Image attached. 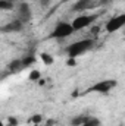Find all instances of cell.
Instances as JSON below:
<instances>
[{"instance_id":"18","label":"cell","mask_w":125,"mask_h":126,"mask_svg":"<svg viewBox=\"0 0 125 126\" xmlns=\"http://www.w3.org/2000/svg\"><path fill=\"white\" fill-rule=\"evenodd\" d=\"M68 66H75V59H72V57H69L68 59V63H66Z\"/></svg>"},{"instance_id":"11","label":"cell","mask_w":125,"mask_h":126,"mask_svg":"<svg viewBox=\"0 0 125 126\" xmlns=\"http://www.w3.org/2000/svg\"><path fill=\"white\" fill-rule=\"evenodd\" d=\"M88 119V116H85V114H81V116H77V117H74L72 119V125L74 126H81L85 120Z\"/></svg>"},{"instance_id":"12","label":"cell","mask_w":125,"mask_h":126,"mask_svg":"<svg viewBox=\"0 0 125 126\" xmlns=\"http://www.w3.org/2000/svg\"><path fill=\"white\" fill-rule=\"evenodd\" d=\"M81 126H100V122H99V119H96V117H90V116H88V119H87Z\"/></svg>"},{"instance_id":"2","label":"cell","mask_w":125,"mask_h":126,"mask_svg":"<svg viewBox=\"0 0 125 126\" xmlns=\"http://www.w3.org/2000/svg\"><path fill=\"white\" fill-rule=\"evenodd\" d=\"M72 34H74V28H72V25L69 22H59L55 27V30L52 31L50 38H59V40H62V38H66V37H71Z\"/></svg>"},{"instance_id":"14","label":"cell","mask_w":125,"mask_h":126,"mask_svg":"<svg viewBox=\"0 0 125 126\" xmlns=\"http://www.w3.org/2000/svg\"><path fill=\"white\" fill-rule=\"evenodd\" d=\"M28 122H30V123H34V125H38V123L43 122V116H41V114H34V116H31V117L28 119Z\"/></svg>"},{"instance_id":"21","label":"cell","mask_w":125,"mask_h":126,"mask_svg":"<svg viewBox=\"0 0 125 126\" xmlns=\"http://www.w3.org/2000/svg\"><path fill=\"white\" fill-rule=\"evenodd\" d=\"M0 126H4V125H3V122H1V120H0Z\"/></svg>"},{"instance_id":"15","label":"cell","mask_w":125,"mask_h":126,"mask_svg":"<svg viewBox=\"0 0 125 126\" xmlns=\"http://www.w3.org/2000/svg\"><path fill=\"white\" fill-rule=\"evenodd\" d=\"M41 60H43V63L44 64H52L53 63V57L50 56V54H47V53H41Z\"/></svg>"},{"instance_id":"17","label":"cell","mask_w":125,"mask_h":126,"mask_svg":"<svg viewBox=\"0 0 125 126\" xmlns=\"http://www.w3.org/2000/svg\"><path fill=\"white\" fill-rule=\"evenodd\" d=\"M7 122H9V126H16L18 125V120L15 117H7Z\"/></svg>"},{"instance_id":"16","label":"cell","mask_w":125,"mask_h":126,"mask_svg":"<svg viewBox=\"0 0 125 126\" xmlns=\"http://www.w3.org/2000/svg\"><path fill=\"white\" fill-rule=\"evenodd\" d=\"M30 79L31 81H38L40 79V72L38 70H31L30 72Z\"/></svg>"},{"instance_id":"9","label":"cell","mask_w":125,"mask_h":126,"mask_svg":"<svg viewBox=\"0 0 125 126\" xmlns=\"http://www.w3.org/2000/svg\"><path fill=\"white\" fill-rule=\"evenodd\" d=\"M22 69H25V67H24V64H22V60H21V59L12 60V62L9 63V66H7V70H9L10 73H18V72H21Z\"/></svg>"},{"instance_id":"19","label":"cell","mask_w":125,"mask_h":126,"mask_svg":"<svg viewBox=\"0 0 125 126\" xmlns=\"http://www.w3.org/2000/svg\"><path fill=\"white\" fill-rule=\"evenodd\" d=\"M49 3H50V0H41V4L43 6H49Z\"/></svg>"},{"instance_id":"1","label":"cell","mask_w":125,"mask_h":126,"mask_svg":"<svg viewBox=\"0 0 125 126\" xmlns=\"http://www.w3.org/2000/svg\"><path fill=\"white\" fill-rule=\"evenodd\" d=\"M93 47H94L93 40H78V41H75V43H72L66 47V54H68V57L77 59L78 56H83L87 51H90Z\"/></svg>"},{"instance_id":"6","label":"cell","mask_w":125,"mask_h":126,"mask_svg":"<svg viewBox=\"0 0 125 126\" xmlns=\"http://www.w3.org/2000/svg\"><path fill=\"white\" fill-rule=\"evenodd\" d=\"M124 25H125V15H118V16H113V18H110L107 21L106 31L107 32H116V31H119Z\"/></svg>"},{"instance_id":"8","label":"cell","mask_w":125,"mask_h":126,"mask_svg":"<svg viewBox=\"0 0 125 126\" xmlns=\"http://www.w3.org/2000/svg\"><path fill=\"white\" fill-rule=\"evenodd\" d=\"M91 3H93V0H78V1L74 4L72 10H74V12H83V10H87V9H90Z\"/></svg>"},{"instance_id":"22","label":"cell","mask_w":125,"mask_h":126,"mask_svg":"<svg viewBox=\"0 0 125 126\" xmlns=\"http://www.w3.org/2000/svg\"><path fill=\"white\" fill-rule=\"evenodd\" d=\"M62 1H69V0H62Z\"/></svg>"},{"instance_id":"5","label":"cell","mask_w":125,"mask_h":126,"mask_svg":"<svg viewBox=\"0 0 125 126\" xmlns=\"http://www.w3.org/2000/svg\"><path fill=\"white\" fill-rule=\"evenodd\" d=\"M116 87V81H102L94 84L91 88H88L87 93H100V94H107Z\"/></svg>"},{"instance_id":"4","label":"cell","mask_w":125,"mask_h":126,"mask_svg":"<svg viewBox=\"0 0 125 126\" xmlns=\"http://www.w3.org/2000/svg\"><path fill=\"white\" fill-rule=\"evenodd\" d=\"M31 18H32V10L30 7V4L25 3V1H21L16 6V19L25 25L27 22L31 21Z\"/></svg>"},{"instance_id":"13","label":"cell","mask_w":125,"mask_h":126,"mask_svg":"<svg viewBox=\"0 0 125 126\" xmlns=\"http://www.w3.org/2000/svg\"><path fill=\"white\" fill-rule=\"evenodd\" d=\"M21 60H22L24 67H28V66H31L32 63H35V57H34V56H27V57H24V59H21Z\"/></svg>"},{"instance_id":"7","label":"cell","mask_w":125,"mask_h":126,"mask_svg":"<svg viewBox=\"0 0 125 126\" xmlns=\"http://www.w3.org/2000/svg\"><path fill=\"white\" fill-rule=\"evenodd\" d=\"M22 30H24V24L19 22L18 19H13L9 24L0 27V32H7V34H10V32H21Z\"/></svg>"},{"instance_id":"10","label":"cell","mask_w":125,"mask_h":126,"mask_svg":"<svg viewBox=\"0 0 125 126\" xmlns=\"http://www.w3.org/2000/svg\"><path fill=\"white\" fill-rule=\"evenodd\" d=\"M15 7L12 0H0V10H12Z\"/></svg>"},{"instance_id":"23","label":"cell","mask_w":125,"mask_h":126,"mask_svg":"<svg viewBox=\"0 0 125 126\" xmlns=\"http://www.w3.org/2000/svg\"><path fill=\"white\" fill-rule=\"evenodd\" d=\"M121 126H122V125H121Z\"/></svg>"},{"instance_id":"20","label":"cell","mask_w":125,"mask_h":126,"mask_svg":"<svg viewBox=\"0 0 125 126\" xmlns=\"http://www.w3.org/2000/svg\"><path fill=\"white\" fill-rule=\"evenodd\" d=\"M47 122H49V123H47V126H53L55 123H56V122H55V120H52V119H50V120H47Z\"/></svg>"},{"instance_id":"3","label":"cell","mask_w":125,"mask_h":126,"mask_svg":"<svg viewBox=\"0 0 125 126\" xmlns=\"http://www.w3.org/2000/svg\"><path fill=\"white\" fill-rule=\"evenodd\" d=\"M96 19H97V15H81V16H77L71 22V25H72L74 31H80V30H84V28L90 27Z\"/></svg>"}]
</instances>
